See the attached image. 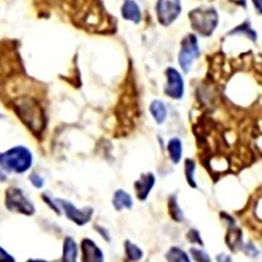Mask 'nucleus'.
I'll use <instances>...</instances> for the list:
<instances>
[{
    "mask_svg": "<svg viewBox=\"0 0 262 262\" xmlns=\"http://www.w3.org/2000/svg\"><path fill=\"white\" fill-rule=\"evenodd\" d=\"M0 262H16V259L0 246Z\"/></svg>",
    "mask_w": 262,
    "mask_h": 262,
    "instance_id": "nucleus-25",
    "label": "nucleus"
},
{
    "mask_svg": "<svg viewBox=\"0 0 262 262\" xmlns=\"http://www.w3.org/2000/svg\"><path fill=\"white\" fill-rule=\"evenodd\" d=\"M126 258L130 262H138L144 257V252L137 245L133 244L130 240H126L124 244Z\"/></svg>",
    "mask_w": 262,
    "mask_h": 262,
    "instance_id": "nucleus-17",
    "label": "nucleus"
},
{
    "mask_svg": "<svg viewBox=\"0 0 262 262\" xmlns=\"http://www.w3.org/2000/svg\"><path fill=\"white\" fill-rule=\"evenodd\" d=\"M168 262H191L188 254L179 247H172L166 254Z\"/></svg>",
    "mask_w": 262,
    "mask_h": 262,
    "instance_id": "nucleus-18",
    "label": "nucleus"
},
{
    "mask_svg": "<svg viewBox=\"0 0 262 262\" xmlns=\"http://www.w3.org/2000/svg\"><path fill=\"white\" fill-rule=\"evenodd\" d=\"M255 7L260 11L261 10V0H253Z\"/></svg>",
    "mask_w": 262,
    "mask_h": 262,
    "instance_id": "nucleus-30",
    "label": "nucleus"
},
{
    "mask_svg": "<svg viewBox=\"0 0 262 262\" xmlns=\"http://www.w3.org/2000/svg\"><path fill=\"white\" fill-rule=\"evenodd\" d=\"M187 239L188 242L191 243V244H194V245H199L201 247H204L205 244L203 242L202 239V236H201V233L199 230L196 229H190L187 233Z\"/></svg>",
    "mask_w": 262,
    "mask_h": 262,
    "instance_id": "nucleus-21",
    "label": "nucleus"
},
{
    "mask_svg": "<svg viewBox=\"0 0 262 262\" xmlns=\"http://www.w3.org/2000/svg\"><path fill=\"white\" fill-rule=\"evenodd\" d=\"M150 113L158 124H163L167 118V108L160 100H156L151 103Z\"/></svg>",
    "mask_w": 262,
    "mask_h": 262,
    "instance_id": "nucleus-16",
    "label": "nucleus"
},
{
    "mask_svg": "<svg viewBox=\"0 0 262 262\" xmlns=\"http://www.w3.org/2000/svg\"><path fill=\"white\" fill-rule=\"evenodd\" d=\"M217 262H233L231 256L227 255V254H220L217 257Z\"/></svg>",
    "mask_w": 262,
    "mask_h": 262,
    "instance_id": "nucleus-28",
    "label": "nucleus"
},
{
    "mask_svg": "<svg viewBox=\"0 0 262 262\" xmlns=\"http://www.w3.org/2000/svg\"><path fill=\"white\" fill-rule=\"evenodd\" d=\"M42 200L47 203L48 206L51 207V209H53L55 211V213H57L58 215H61V209L59 208V206L56 204L55 201H53L49 195L47 194H42Z\"/></svg>",
    "mask_w": 262,
    "mask_h": 262,
    "instance_id": "nucleus-23",
    "label": "nucleus"
},
{
    "mask_svg": "<svg viewBox=\"0 0 262 262\" xmlns=\"http://www.w3.org/2000/svg\"><path fill=\"white\" fill-rule=\"evenodd\" d=\"M33 155L29 148L16 146L0 154V169L5 172L23 174L31 169Z\"/></svg>",
    "mask_w": 262,
    "mask_h": 262,
    "instance_id": "nucleus-1",
    "label": "nucleus"
},
{
    "mask_svg": "<svg viewBox=\"0 0 262 262\" xmlns=\"http://www.w3.org/2000/svg\"><path fill=\"white\" fill-rule=\"evenodd\" d=\"M190 253L196 262H212L210 255L204 250L198 248H190Z\"/></svg>",
    "mask_w": 262,
    "mask_h": 262,
    "instance_id": "nucleus-20",
    "label": "nucleus"
},
{
    "mask_svg": "<svg viewBox=\"0 0 262 262\" xmlns=\"http://www.w3.org/2000/svg\"><path fill=\"white\" fill-rule=\"evenodd\" d=\"M82 262H104V254L102 250L96 245L94 240L90 238H84L81 242Z\"/></svg>",
    "mask_w": 262,
    "mask_h": 262,
    "instance_id": "nucleus-8",
    "label": "nucleus"
},
{
    "mask_svg": "<svg viewBox=\"0 0 262 262\" xmlns=\"http://www.w3.org/2000/svg\"><path fill=\"white\" fill-rule=\"evenodd\" d=\"M7 180H8V177L6 172L3 169H0V183H5Z\"/></svg>",
    "mask_w": 262,
    "mask_h": 262,
    "instance_id": "nucleus-29",
    "label": "nucleus"
},
{
    "mask_svg": "<svg viewBox=\"0 0 262 262\" xmlns=\"http://www.w3.org/2000/svg\"><path fill=\"white\" fill-rule=\"evenodd\" d=\"M5 203L7 209L13 213L32 216L36 212L35 206L25 195L24 191L16 187H10L6 191Z\"/></svg>",
    "mask_w": 262,
    "mask_h": 262,
    "instance_id": "nucleus-3",
    "label": "nucleus"
},
{
    "mask_svg": "<svg viewBox=\"0 0 262 262\" xmlns=\"http://www.w3.org/2000/svg\"><path fill=\"white\" fill-rule=\"evenodd\" d=\"M167 76V86L165 89V94L172 99H181L184 96V80L182 75L173 68H169L166 71Z\"/></svg>",
    "mask_w": 262,
    "mask_h": 262,
    "instance_id": "nucleus-7",
    "label": "nucleus"
},
{
    "mask_svg": "<svg viewBox=\"0 0 262 262\" xmlns=\"http://www.w3.org/2000/svg\"><path fill=\"white\" fill-rule=\"evenodd\" d=\"M168 212L171 217V220L176 223L184 222V212L180 207L178 202V196L176 194H172L168 199Z\"/></svg>",
    "mask_w": 262,
    "mask_h": 262,
    "instance_id": "nucleus-14",
    "label": "nucleus"
},
{
    "mask_svg": "<svg viewBox=\"0 0 262 262\" xmlns=\"http://www.w3.org/2000/svg\"><path fill=\"white\" fill-rule=\"evenodd\" d=\"M194 174H195V163L193 160L187 159L185 161V177H186L188 185L191 188L196 189L198 188V184H196V182H195Z\"/></svg>",
    "mask_w": 262,
    "mask_h": 262,
    "instance_id": "nucleus-19",
    "label": "nucleus"
},
{
    "mask_svg": "<svg viewBox=\"0 0 262 262\" xmlns=\"http://www.w3.org/2000/svg\"><path fill=\"white\" fill-rule=\"evenodd\" d=\"M122 16L124 19L133 21L135 24H139L141 21V10L136 2L127 0L122 7Z\"/></svg>",
    "mask_w": 262,
    "mask_h": 262,
    "instance_id": "nucleus-13",
    "label": "nucleus"
},
{
    "mask_svg": "<svg viewBox=\"0 0 262 262\" xmlns=\"http://www.w3.org/2000/svg\"><path fill=\"white\" fill-rule=\"evenodd\" d=\"M226 244L231 252H237L243 249V231L235 226H231L226 234Z\"/></svg>",
    "mask_w": 262,
    "mask_h": 262,
    "instance_id": "nucleus-10",
    "label": "nucleus"
},
{
    "mask_svg": "<svg viewBox=\"0 0 262 262\" xmlns=\"http://www.w3.org/2000/svg\"><path fill=\"white\" fill-rule=\"evenodd\" d=\"M55 202L59 206V208L64 211L65 216H67L71 222L75 223L77 226L83 227L92 221L94 215L93 208L85 207L83 209H78L70 201L63 199H57L55 200Z\"/></svg>",
    "mask_w": 262,
    "mask_h": 262,
    "instance_id": "nucleus-4",
    "label": "nucleus"
},
{
    "mask_svg": "<svg viewBox=\"0 0 262 262\" xmlns=\"http://www.w3.org/2000/svg\"><path fill=\"white\" fill-rule=\"evenodd\" d=\"M94 228H95V230L101 235V237H102L104 240H106V242H108V243H111L112 237H111V234H109V232H108L107 229H105V228H103L102 226H99V225H95Z\"/></svg>",
    "mask_w": 262,
    "mask_h": 262,
    "instance_id": "nucleus-24",
    "label": "nucleus"
},
{
    "mask_svg": "<svg viewBox=\"0 0 262 262\" xmlns=\"http://www.w3.org/2000/svg\"><path fill=\"white\" fill-rule=\"evenodd\" d=\"M156 185V177L154 173L147 172L141 176V178L135 182V190L137 193V198L139 201H146L150 192Z\"/></svg>",
    "mask_w": 262,
    "mask_h": 262,
    "instance_id": "nucleus-9",
    "label": "nucleus"
},
{
    "mask_svg": "<svg viewBox=\"0 0 262 262\" xmlns=\"http://www.w3.org/2000/svg\"><path fill=\"white\" fill-rule=\"evenodd\" d=\"M30 182L36 189H41L45 186V180L36 172H33L30 176Z\"/></svg>",
    "mask_w": 262,
    "mask_h": 262,
    "instance_id": "nucleus-22",
    "label": "nucleus"
},
{
    "mask_svg": "<svg viewBox=\"0 0 262 262\" xmlns=\"http://www.w3.org/2000/svg\"><path fill=\"white\" fill-rule=\"evenodd\" d=\"M192 28L203 36H210L218 25V15L214 9L194 10L189 14Z\"/></svg>",
    "mask_w": 262,
    "mask_h": 262,
    "instance_id": "nucleus-2",
    "label": "nucleus"
},
{
    "mask_svg": "<svg viewBox=\"0 0 262 262\" xmlns=\"http://www.w3.org/2000/svg\"><path fill=\"white\" fill-rule=\"evenodd\" d=\"M246 253L248 255H251L252 257H256L258 255V251L256 250V248L251 244V245H248L246 247Z\"/></svg>",
    "mask_w": 262,
    "mask_h": 262,
    "instance_id": "nucleus-27",
    "label": "nucleus"
},
{
    "mask_svg": "<svg viewBox=\"0 0 262 262\" xmlns=\"http://www.w3.org/2000/svg\"><path fill=\"white\" fill-rule=\"evenodd\" d=\"M200 56V47L198 38L194 35H188L182 41L181 52L179 55V62L185 73H188L194 60Z\"/></svg>",
    "mask_w": 262,
    "mask_h": 262,
    "instance_id": "nucleus-5",
    "label": "nucleus"
},
{
    "mask_svg": "<svg viewBox=\"0 0 262 262\" xmlns=\"http://www.w3.org/2000/svg\"><path fill=\"white\" fill-rule=\"evenodd\" d=\"M167 150H168V154L169 157L172 161V163L174 164H179L182 160L183 157V144L182 141L178 138H174L171 139L168 143L167 146Z\"/></svg>",
    "mask_w": 262,
    "mask_h": 262,
    "instance_id": "nucleus-15",
    "label": "nucleus"
},
{
    "mask_svg": "<svg viewBox=\"0 0 262 262\" xmlns=\"http://www.w3.org/2000/svg\"><path fill=\"white\" fill-rule=\"evenodd\" d=\"M78 246L71 236H67L63 242L62 262H77Z\"/></svg>",
    "mask_w": 262,
    "mask_h": 262,
    "instance_id": "nucleus-12",
    "label": "nucleus"
},
{
    "mask_svg": "<svg viewBox=\"0 0 262 262\" xmlns=\"http://www.w3.org/2000/svg\"><path fill=\"white\" fill-rule=\"evenodd\" d=\"M27 262H49V261L43 260V259H29Z\"/></svg>",
    "mask_w": 262,
    "mask_h": 262,
    "instance_id": "nucleus-31",
    "label": "nucleus"
},
{
    "mask_svg": "<svg viewBox=\"0 0 262 262\" xmlns=\"http://www.w3.org/2000/svg\"><path fill=\"white\" fill-rule=\"evenodd\" d=\"M181 12V0H159L157 4V15L163 26H170Z\"/></svg>",
    "mask_w": 262,
    "mask_h": 262,
    "instance_id": "nucleus-6",
    "label": "nucleus"
},
{
    "mask_svg": "<svg viewBox=\"0 0 262 262\" xmlns=\"http://www.w3.org/2000/svg\"><path fill=\"white\" fill-rule=\"evenodd\" d=\"M113 206L119 212L124 209L130 210L134 207V200L128 192L120 189V190H117L114 194Z\"/></svg>",
    "mask_w": 262,
    "mask_h": 262,
    "instance_id": "nucleus-11",
    "label": "nucleus"
},
{
    "mask_svg": "<svg viewBox=\"0 0 262 262\" xmlns=\"http://www.w3.org/2000/svg\"><path fill=\"white\" fill-rule=\"evenodd\" d=\"M221 216L224 218V220L230 225V227L231 226H235V220H234V218L230 215V214H228V213H226V212H222L221 213Z\"/></svg>",
    "mask_w": 262,
    "mask_h": 262,
    "instance_id": "nucleus-26",
    "label": "nucleus"
}]
</instances>
